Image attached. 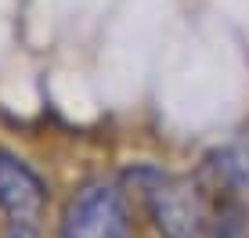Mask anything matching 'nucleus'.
<instances>
[{
  "label": "nucleus",
  "mask_w": 249,
  "mask_h": 238,
  "mask_svg": "<svg viewBox=\"0 0 249 238\" xmlns=\"http://www.w3.org/2000/svg\"><path fill=\"white\" fill-rule=\"evenodd\" d=\"M141 206L152 227L162 238H202L206 235V206L192 177L170 173L159 166H137L130 173Z\"/></svg>",
  "instance_id": "1"
},
{
  "label": "nucleus",
  "mask_w": 249,
  "mask_h": 238,
  "mask_svg": "<svg viewBox=\"0 0 249 238\" xmlns=\"http://www.w3.org/2000/svg\"><path fill=\"white\" fill-rule=\"evenodd\" d=\"M58 238H130L123 191L112 181H87L69 195L58 217Z\"/></svg>",
  "instance_id": "2"
},
{
  "label": "nucleus",
  "mask_w": 249,
  "mask_h": 238,
  "mask_svg": "<svg viewBox=\"0 0 249 238\" xmlns=\"http://www.w3.org/2000/svg\"><path fill=\"white\" fill-rule=\"evenodd\" d=\"M51 188L22 155L0 148V213L7 224H33L47 217Z\"/></svg>",
  "instance_id": "3"
},
{
  "label": "nucleus",
  "mask_w": 249,
  "mask_h": 238,
  "mask_svg": "<svg viewBox=\"0 0 249 238\" xmlns=\"http://www.w3.org/2000/svg\"><path fill=\"white\" fill-rule=\"evenodd\" d=\"M210 238H249V213L238 202H224L210 220Z\"/></svg>",
  "instance_id": "4"
},
{
  "label": "nucleus",
  "mask_w": 249,
  "mask_h": 238,
  "mask_svg": "<svg viewBox=\"0 0 249 238\" xmlns=\"http://www.w3.org/2000/svg\"><path fill=\"white\" fill-rule=\"evenodd\" d=\"M224 170H228V177H231V184H235L238 191L249 199V144L242 152H235V155L224 163Z\"/></svg>",
  "instance_id": "5"
},
{
  "label": "nucleus",
  "mask_w": 249,
  "mask_h": 238,
  "mask_svg": "<svg viewBox=\"0 0 249 238\" xmlns=\"http://www.w3.org/2000/svg\"><path fill=\"white\" fill-rule=\"evenodd\" d=\"M0 238H40V227H33V224H7L4 231H0Z\"/></svg>",
  "instance_id": "6"
}]
</instances>
